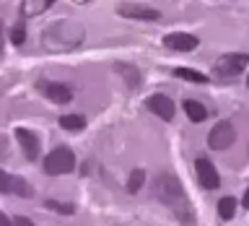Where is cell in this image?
<instances>
[{
	"label": "cell",
	"mask_w": 249,
	"mask_h": 226,
	"mask_svg": "<svg viewBox=\"0 0 249 226\" xmlns=\"http://www.w3.org/2000/svg\"><path fill=\"white\" fill-rule=\"evenodd\" d=\"M16 140H18V146L23 148L26 159L36 161V156H39V138L34 135V132L26 130V128H18V130H16Z\"/></svg>",
	"instance_id": "obj_11"
},
{
	"label": "cell",
	"mask_w": 249,
	"mask_h": 226,
	"mask_svg": "<svg viewBox=\"0 0 249 226\" xmlns=\"http://www.w3.org/2000/svg\"><path fill=\"white\" fill-rule=\"evenodd\" d=\"M174 75L182 78V81H192V83H205L208 81L205 73H197V70H192V68H177Z\"/></svg>",
	"instance_id": "obj_15"
},
{
	"label": "cell",
	"mask_w": 249,
	"mask_h": 226,
	"mask_svg": "<svg viewBox=\"0 0 249 226\" xmlns=\"http://www.w3.org/2000/svg\"><path fill=\"white\" fill-rule=\"evenodd\" d=\"M143 182H145V171L143 169H132L130 171V182H127V192L135 195L140 187H143Z\"/></svg>",
	"instance_id": "obj_18"
},
{
	"label": "cell",
	"mask_w": 249,
	"mask_h": 226,
	"mask_svg": "<svg viewBox=\"0 0 249 226\" xmlns=\"http://www.w3.org/2000/svg\"><path fill=\"white\" fill-rule=\"evenodd\" d=\"M117 13L122 19H138V21H159L161 13L151 5H140V3H122L117 8Z\"/></svg>",
	"instance_id": "obj_6"
},
{
	"label": "cell",
	"mask_w": 249,
	"mask_h": 226,
	"mask_svg": "<svg viewBox=\"0 0 249 226\" xmlns=\"http://www.w3.org/2000/svg\"><path fill=\"white\" fill-rule=\"evenodd\" d=\"M44 206L50 208V210H57V213H65V216H70V213L75 210L73 206H70V203H57V200H52V198L44 200Z\"/></svg>",
	"instance_id": "obj_20"
},
{
	"label": "cell",
	"mask_w": 249,
	"mask_h": 226,
	"mask_svg": "<svg viewBox=\"0 0 249 226\" xmlns=\"http://www.w3.org/2000/svg\"><path fill=\"white\" fill-rule=\"evenodd\" d=\"M153 195H156L161 203L174 206V208L184 203V190H182V185H179V179H177L174 174H161L159 179H156Z\"/></svg>",
	"instance_id": "obj_2"
},
{
	"label": "cell",
	"mask_w": 249,
	"mask_h": 226,
	"mask_svg": "<svg viewBox=\"0 0 249 226\" xmlns=\"http://www.w3.org/2000/svg\"><path fill=\"white\" fill-rule=\"evenodd\" d=\"M241 203H244V208H249V187H247V192H244V200H241Z\"/></svg>",
	"instance_id": "obj_24"
},
{
	"label": "cell",
	"mask_w": 249,
	"mask_h": 226,
	"mask_svg": "<svg viewBox=\"0 0 249 226\" xmlns=\"http://www.w3.org/2000/svg\"><path fill=\"white\" fill-rule=\"evenodd\" d=\"M11 42H13L16 47H21L23 42H26V26H23V21H18V23L11 29Z\"/></svg>",
	"instance_id": "obj_19"
},
{
	"label": "cell",
	"mask_w": 249,
	"mask_h": 226,
	"mask_svg": "<svg viewBox=\"0 0 249 226\" xmlns=\"http://www.w3.org/2000/svg\"><path fill=\"white\" fill-rule=\"evenodd\" d=\"M184 114L190 117L192 122H202L208 117V109L200 104V101H195V99H187L184 101Z\"/></svg>",
	"instance_id": "obj_14"
},
{
	"label": "cell",
	"mask_w": 249,
	"mask_h": 226,
	"mask_svg": "<svg viewBox=\"0 0 249 226\" xmlns=\"http://www.w3.org/2000/svg\"><path fill=\"white\" fill-rule=\"evenodd\" d=\"M0 55H3V23H0Z\"/></svg>",
	"instance_id": "obj_25"
},
{
	"label": "cell",
	"mask_w": 249,
	"mask_h": 226,
	"mask_svg": "<svg viewBox=\"0 0 249 226\" xmlns=\"http://www.w3.org/2000/svg\"><path fill=\"white\" fill-rule=\"evenodd\" d=\"M120 70H122V78H130V89H135V86L140 83V75L132 65H120Z\"/></svg>",
	"instance_id": "obj_21"
},
{
	"label": "cell",
	"mask_w": 249,
	"mask_h": 226,
	"mask_svg": "<svg viewBox=\"0 0 249 226\" xmlns=\"http://www.w3.org/2000/svg\"><path fill=\"white\" fill-rule=\"evenodd\" d=\"M195 171H197V182L205 187V190H215V187L221 185V177H218L215 167L208 159H197V161H195Z\"/></svg>",
	"instance_id": "obj_7"
},
{
	"label": "cell",
	"mask_w": 249,
	"mask_h": 226,
	"mask_svg": "<svg viewBox=\"0 0 249 226\" xmlns=\"http://www.w3.org/2000/svg\"><path fill=\"white\" fill-rule=\"evenodd\" d=\"M44 94L50 96V101H54V104H68V101L73 99V91H70V86L57 83V81L44 83Z\"/></svg>",
	"instance_id": "obj_12"
},
{
	"label": "cell",
	"mask_w": 249,
	"mask_h": 226,
	"mask_svg": "<svg viewBox=\"0 0 249 226\" xmlns=\"http://www.w3.org/2000/svg\"><path fill=\"white\" fill-rule=\"evenodd\" d=\"M0 192H13V195H21V198H31V187L21 177H13L3 169H0Z\"/></svg>",
	"instance_id": "obj_8"
},
{
	"label": "cell",
	"mask_w": 249,
	"mask_h": 226,
	"mask_svg": "<svg viewBox=\"0 0 249 226\" xmlns=\"http://www.w3.org/2000/svg\"><path fill=\"white\" fill-rule=\"evenodd\" d=\"M249 65V55H241V52H229V55H223V57H218L215 60V65L213 70L221 78H233V75H239V73H244Z\"/></svg>",
	"instance_id": "obj_4"
},
{
	"label": "cell",
	"mask_w": 249,
	"mask_h": 226,
	"mask_svg": "<svg viewBox=\"0 0 249 226\" xmlns=\"http://www.w3.org/2000/svg\"><path fill=\"white\" fill-rule=\"evenodd\" d=\"M54 0H21V16L23 19H34V16L39 13H44V11H50Z\"/></svg>",
	"instance_id": "obj_13"
},
{
	"label": "cell",
	"mask_w": 249,
	"mask_h": 226,
	"mask_svg": "<svg viewBox=\"0 0 249 226\" xmlns=\"http://www.w3.org/2000/svg\"><path fill=\"white\" fill-rule=\"evenodd\" d=\"M0 226H13V221H11L5 213H0Z\"/></svg>",
	"instance_id": "obj_23"
},
{
	"label": "cell",
	"mask_w": 249,
	"mask_h": 226,
	"mask_svg": "<svg viewBox=\"0 0 249 226\" xmlns=\"http://www.w3.org/2000/svg\"><path fill=\"white\" fill-rule=\"evenodd\" d=\"M83 39H86L83 23L65 19V21L50 23V26L42 31V37H39V44H42L47 52H73L83 44Z\"/></svg>",
	"instance_id": "obj_1"
},
{
	"label": "cell",
	"mask_w": 249,
	"mask_h": 226,
	"mask_svg": "<svg viewBox=\"0 0 249 226\" xmlns=\"http://www.w3.org/2000/svg\"><path fill=\"white\" fill-rule=\"evenodd\" d=\"M233 213H236V200L221 198V203H218V216H221L223 221H229V218H233Z\"/></svg>",
	"instance_id": "obj_17"
},
{
	"label": "cell",
	"mask_w": 249,
	"mask_h": 226,
	"mask_svg": "<svg viewBox=\"0 0 249 226\" xmlns=\"http://www.w3.org/2000/svg\"><path fill=\"white\" fill-rule=\"evenodd\" d=\"M60 128H65V130H83L86 120H83V114H62L60 117Z\"/></svg>",
	"instance_id": "obj_16"
},
{
	"label": "cell",
	"mask_w": 249,
	"mask_h": 226,
	"mask_svg": "<svg viewBox=\"0 0 249 226\" xmlns=\"http://www.w3.org/2000/svg\"><path fill=\"white\" fill-rule=\"evenodd\" d=\"M163 44L169 47L171 52H190L197 47V37H192V34H187V31H182V34H166L163 37Z\"/></svg>",
	"instance_id": "obj_9"
},
{
	"label": "cell",
	"mask_w": 249,
	"mask_h": 226,
	"mask_svg": "<svg viewBox=\"0 0 249 226\" xmlns=\"http://www.w3.org/2000/svg\"><path fill=\"white\" fill-rule=\"evenodd\" d=\"M75 169V156L68 146L54 148L50 156H44V171L47 174H68Z\"/></svg>",
	"instance_id": "obj_3"
},
{
	"label": "cell",
	"mask_w": 249,
	"mask_h": 226,
	"mask_svg": "<svg viewBox=\"0 0 249 226\" xmlns=\"http://www.w3.org/2000/svg\"><path fill=\"white\" fill-rule=\"evenodd\" d=\"M247 86H249V75H247Z\"/></svg>",
	"instance_id": "obj_26"
},
{
	"label": "cell",
	"mask_w": 249,
	"mask_h": 226,
	"mask_svg": "<svg viewBox=\"0 0 249 226\" xmlns=\"http://www.w3.org/2000/svg\"><path fill=\"white\" fill-rule=\"evenodd\" d=\"M148 109L156 114V117H161V120H171L174 117V101H171L166 94H153L151 99H148Z\"/></svg>",
	"instance_id": "obj_10"
},
{
	"label": "cell",
	"mask_w": 249,
	"mask_h": 226,
	"mask_svg": "<svg viewBox=\"0 0 249 226\" xmlns=\"http://www.w3.org/2000/svg\"><path fill=\"white\" fill-rule=\"evenodd\" d=\"M11 221H13V226H34V221L26 218V216H16V218H11Z\"/></svg>",
	"instance_id": "obj_22"
},
{
	"label": "cell",
	"mask_w": 249,
	"mask_h": 226,
	"mask_svg": "<svg viewBox=\"0 0 249 226\" xmlns=\"http://www.w3.org/2000/svg\"><path fill=\"white\" fill-rule=\"evenodd\" d=\"M233 140H236L233 125L231 122H218V125H213V130H210V135H208V146L215 148V151H226L229 146H233Z\"/></svg>",
	"instance_id": "obj_5"
}]
</instances>
